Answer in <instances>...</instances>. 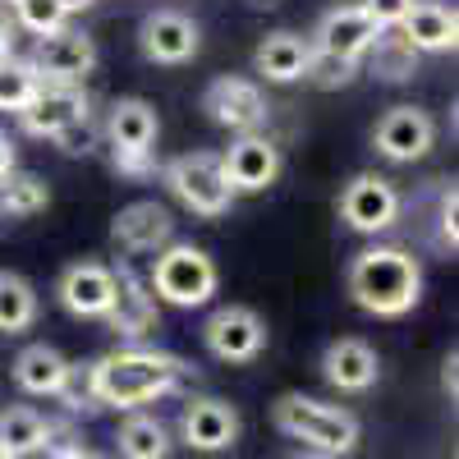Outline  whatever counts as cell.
I'll return each mask as SVG.
<instances>
[{"instance_id": "8fae6325", "label": "cell", "mask_w": 459, "mask_h": 459, "mask_svg": "<svg viewBox=\"0 0 459 459\" xmlns=\"http://www.w3.org/2000/svg\"><path fill=\"white\" fill-rule=\"evenodd\" d=\"M221 175L230 194H262L281 175V147L266 134H244L221 152Z\"/></svg>"}, {"instance_id": "4fadbf2b", "label": "cell", "mask_w": 459, "mask_h": 459, "mask_svg": "<svg viewBox=\"0 0 459 459\" xmlns=\"http://www.w3.org/2000/svg\"><path fill=\"white\" fill-rule=\"evenodd\" d=\"M437 143V125L423 106H391L372 129V147L386 161H418Z\"/></svg>"}, {"instance_id": "277c9868", "label": "cell", "mask_w": 459, "mask_h": 459, "mask_svg": "<svg viewBox=\"0 0 459 459\" xmlns=\"http://www.w3.org/2000/svg\"><path fill=\"white\" fill-rule=\"evenodd\" d=\"M216 262L212 253H203L198 244H170L152 257V276L147 290L157 303H170V308H203V303L216 294Z\"/></svg>"}, {"instance_id": "8d00e7d4", "label": "cell", "mask_w": 459, "mask_h": 459, "mask_svg": "<svg viewBox=\"0 0 459 459\" xmlns=\"http://www.w3.org/2000/svg\"><path fill=\"white\" fill-rule=\"evenodd\" d=\"M10 175H14V143L0 134V184H5Z\"/></svg>"}, {"instance_id": "52a82bcc", "label": "cell", "mask_w": 459, "mask_h": 459, "mask_svg": "<svg viewBox=\"0 0 459 459\" xmlns=\"http://www.w3.org/2000/svg\"><path fill=\"white\" fill-rule=\"evenodd\" d=\"M203 110L207 120L230 129V134H262V125L272 120V106H266L262 88L253 79H239V74H221V79L207 83L203 92Z\"/></svg>"}, {"instance_id": "836d02e7", "label": "cell", "mask_w": 459, "mask_h": 459, "mask_svg": "<svg viewBox=\"0 0 459 459\" xmlns=\"http://www.w3.org/2000/svg\"><path fill=\"white\" fill-rule=\"evenodd\" d=\"M455 207H459V188H455V184H446V188H441V216H437V239H441V248H446V253H455V248H459Z\"/></svg>"}, {"instance_id": "ee69618b", "label": "cell", "mask_w": 459, "mask_h": 459, "mask_svg": "<svg viewBox=\"0 0 459 459\" xmlns=\"http://www.w3.org/2000/svg\"><path fill=\"white\" fill-rule=\"evenodd\" d=\"M10 5H14V0H10Z\"/></svg>"}, {"instance_id": "30bf717a", "label": "cell", "mask_w": 459, "mask_h": 459, "mask_svg": "<svg viewBox=\"0 0 459 459\" xmlns=\"http://www.w3.org/2000/svg\"><path fill=\"white\" fill-rule=\"evenodd\" d=\"M335 207H340V221L359 230V235H381V230H391L400 221V194L381 175H354L340 188Z\"/></svg>"}, {"instance_id": "ab89813d", "label": "cell", "mask_w": 459, "mask_h": 459, "mask_svg": "<svg viewBox=\"0 0 459 459\" xmlns=\"http://www.w3.org/2000/svg\"><path fill=\"white\" fill-rule=\"evenodd\" d=\"M248 5H253V10H281L285 0H248Z\"/></svg>"}, {"instance_id": "44dd1931", "label": "cell", "mask_w": 459, "mask_h": 459, "mask_svg": "<svg viewBox=\"0 0 459 459\" xmlns=\"http://www.w3.org/2000/svg\"><path fill=\"white\" fill-rule=\"evenodd\" d=\"M83 115H92L83 88H42L32 97V106L19 115V125L32 138H60L69 125H79Z\"/></svg>"}, {"instance_id": "7a4b0ae2", "label": "cell", "mask_w": 459, "mask_h": 459, "mask_svg": "<svg viewBox=\"0 0 459 459\" xmlns=\"http://www.w3.org/2000/svg\"><path fill=\"white\" fill-rule=\"evenodd\" d=\"M350 299L372 317H404L423 299V266L404 248H363L350 262Z\"/></svg>"}, {"instance_id": "ac0fdd59", "label": "cell", "mask_w": 459, "mask_h": 459, "mask_svg": "<svg viewBox=\"0 0 459 459\" xmlns=\"http://www.w3.org/2000/svg\"><path fill=\"white\" fill-rule=\"evenodd\" d=\"M60 308L74 317H106L115 303V272L106 262H74L60 272Z\"/></svg>"}, {"instance_id": "3957f363", "label": "cell", "mask_w": 459, "mask_h": 459, "mask_svg": "<svg viewBox=\"0 0 459 459\" xmlns=\"http://www.w3.org/2000/svg\"><path fill=\"white\" fill-rule=\"evenodd\" d=\"M272 423L303 441V446H313L322 459H344V455H354L359 450V418L350 409H340V404H326V400H313V395H303V391H285L276 404H272Z\"/></svg>"}, {"instance_id": "e575fe53", "label": "cell", "mask_w": 459, "mask_h": 459, "mask_svg": "<svg viewBox=\"0 0 459 459\" xmlns=\"http://www.w3.org/2000/svg\"><path fill=\"white\" fill-rule=\"evenodd\" d=\"M413 0H363V14L377 23V28H400V19L409 14Z\"/></svg>"}, {"instance_id": "ba28073f", "label": "cell", "mask_w": 459, "mask_h": 459, "mask_svg": "<svg viewBox=\"0 0 459 459\" xmlns=\"http://www.w3.org/2000/svg\"><path fill=\"white\" fill-rule=\"evenodd\" d=\"M32 69H37V79H42V88H79L97 69V42L79 28H60V32L37 42Z\"/></svg>"}, {"instance_id": "1f68e13d", "label": "cell", "mask_w": 459, "mask_h": 459, "mask_svg": "<svg viewBox=\"0 0 459 459\" xmlns=\"http://www.w3.org/2000/svg\"><path fill=\"white\" fill-rule=\"evenodd\" d=\"M359 74V65H350V60H331V56H317L313 51V65H308V83H317V88H344Z\"/></svg>"}, {"instance_id": "7bdbcfd3", "label": "cell", "mask_w": 459, "mask_h": 459, "mask_svg": "<svg viewBox=\"0 0 459 459\" xmlns=\"http://www.w3.org/2000/svg\"><path fill=\"white\" fill-rule=\"evenodd\" d=\"M0 459H10V455H5V450H0Z\"/></svg>"}, {"instance_id": "5b68a950", "label": "cell", "mask_w": 459, "mask_h": 459, "mask_svg": "<svg viewBox=\"0 0 459 459\" xmlns=\"http://www.w3.org/2000/svg\"><path fill=\"white\" fill-rule=\"evenodd\" d=\"M161 120H157V106L143 101V97H120L110 101L106 115V143H110V166L143 179V175H157V161H152V147H157Z\"/></svg>"}, {"instance_id": "cb8c5ba5", "label": "cell", "mask_w": 459, "mask_h": 459, "mask_svg": "<svg viewBox=\"0 0 459 459\" xmlns=\"http://www.w3.org/2000/svg\"><path fill=\"white\" fill-rule=\"evenodd\" d=\"M363 60H368V69L377 74L381 83H409L413 74H418V60H423V56L404 42L400 28H381Z\"/></svg>"}, {"instance_id": "ffe728a7", "label": "cell", "mask_w": 459, "mask_h": 459, "mask_svg": "<svg viewBox=\"0 0 459 459\" xmlns=\"http://www.w3.org/2000/svg\"><path fill=\"white\" fill-rule=\"evenodd\" d=\"M400 37L418 56L455 51V42H459V14H455V5H446V0H413L409 14L400 19Z\"/></svg>"}, {"instance_id": "7402d4cb", "label": "cell", "mask_w": 459, "mask_h": 459, "mask_svg": "<svg viewBox=\"0 0 459 459\" xmlns=\"http://www.w3.org/2000/svg\"><path fill=\"white\" fill-rule=\"evenodd\" d=\"M308 65H313V42L299 32H266L253 51V69L266 83H299L308 79Z\"/></svg>"}, {"instance_id": "5bb4252c", "label": "cell", "mask_w": 459, "mask_h": 459, "mask_svg": "<svg viewBox=\"0 0 459 459\" xmlns=\"http://www.w3.org/2000/svg\"><path fill=\"white\" fill-rule=\"evenodd\" d=\"M179 441L198 455H221L239 441V409L216 395L188 400L179 413Z\"/></svg>"}, {"instance_id": "4316f807", "label": "cell", "mask_w": 459, "mask_h": 459, "mask_svg": "<svg viewBox=\"0 0 459 459\" xmlns=\"http://www.w3.org/2000/svg\"><path fill=\"white\" fill-rule=\"evenodd\" d=\"M37 322V290L19 272H0V335H23Z\"/></svg>"}, {"instance_id": "9c48e42d", "label": "cell", "mask_w": 459, "mask_h": 459, "mask_svg": "<svg viewBox=\"0 0 459 459\" xmlns=\"http://www.w3.org/2000/svg\"><path fill=\"white\" fill-rule=\"evenodd\" d=\"M207 354L221 363H253L266 350V322L248 308V303H225L203 326Z\"/></svg>"}, {"instance_id": "f35d334b", "label": "cell", "mask_w": 459, "mask_h": 459, "mask_svg": "<svg viewBox=\"0 0 459 459\" xmlns=\"http://www.w3.org/2000/svg\"><path fill=\"white\" fill-rule=\"evenodd\" d=\"M56 5L65 10V14H83V10H92L97 0H56Z\"/></svg>"}, {"instance_id": "484cf974", "label": "cell", "mask_w": 459, "mask_h": 459, "mask_svg": "<svg viewBox=\"0 0 459 459\" xmlns=\"http://www.w3.org/2000/svg\"><path fill=\"white\" fill-rule=\"evenodd\" d=\"M47 446V418L28 409V404H10L0 409V450L10 459H28V455H42Z\"/></svg>"}, {"instance_id": "7c38bea8", "label": "cell", "mask_w": 459, "mask_h": 459, "mask_svg": "<svg viewBox=\"0 0 459 459\" xmlns=\"http://www.w3.org/2000/svg\"><path fill=\"white\" fill-rule=\"evenodd\" d=\"M115 272V303H110V313H106V326L120 335V340H143L161 326V308H157V299H152L147 281L134 272L129 262L120 266H110Z\"/></svg>"}, {"instance_id": "4dcf8cb0", "label": "cell", "mask_w": 459, "mask_h": 459, "mask_svg": "<svg viewBox=\"0 0 459 459\" xmlns=\"http://www.w3.org/2000/svg\"><path fill=\"white\" fill-rule=\"evenodd\" d=\"M47 459H74V455H83V437L74 423H56V418H47Z\"/></svg>"}, {"instance_id": "60d3db41", "label": "cell", "mask_w": 459, "mask_h": 459, "mask_svg": "<svg viewBox=\"0 0 459 459\" xmlns=\"http://www.w3.org/2000/svg\"><path fill=\"white\" fill-rule=\"evenodd\" d=\"M74 459H106V455H92V450H83V455H74Z\"/></svg>"}, {"instance_id": "f546056e", "label": "cell", "mask_w": 459, "mask_h": 459, "mask_svg": "<svg viewBox=\"0 0 459 459\" xmlns=\"http://www.w3.org/2000/svg\"><path fill=\"white\" fill-rule=\"evenodd\" d=\"M14 14H19V28H28L37 42H42V37H51V32H60L65 19H69L56 0H14Z\"/></svg>"}, {"instance_id": "d6986e66", "label": "cell", "mask_w": 459, "mask_h": 459, "mask_svg": "<svg viewBox=\"0 0 459 459\" xmlns=\"http://www.w3.org/2000/svg\"><path fill=\"white\" fill-rule=\"evenodd\" d=\"M322 377L344 395H363V391L377 386V377H381L377 350L368 340H359V335H340V340L326 344V354H322Z\"/></svg>"}, {"instance_id": "6da1fadb", "label": "cell", "mask_w": 459, "mask_h": 459, "mask_svg": "<svg viewBox=\"0 0 459 459\" xmlns=\"http://www.w3.org/2000/svg\"><path fill=\"white\" fill-rule=\"evenodd\" d=\"M194 372L179 354L166 350H110L83 368V386L97 409H143L170 395Z\"/></svg>"}, {"instance_id": "f1b7e54d", "label": "cell", "mask_w": 459, "mask_h": 459, "mask_svg": "<svg viewBox=\"0 0 459 459\" xmlns=\"http://www.w3.org/2000/svg\"><path fill=\"white\" fill-rule=\"evenodd\" d=\"M37 92H42V79H37L32 60H19V56H5V60H0V110L23 115V110L32 106Z\"/></svg>"}, {"instance_id": "9a60e30c", "label": "cell", "mask_w": 459, "mask_h": 459, "mask_svg": "<svg viewBox=\"0 0 459 459\" xmlns=\"http://www.w3.org/2000/svg\"><path fill=\"white\" fill-rule=\"evenodd\" d=\"M138 47L152 65H184L198 56L203 32L184 10H152L138 28Z\"/></svg>"}, {"instance_id": "d6a6232c", "label": "cell", "mask_w": 459, "mask_h": 459, "mask_svg": "<svg viewBox=\"0 0 459 459\" xmlns=\"http://www.w3.org/2000/svg\"><path fill=\"white\" fill-rule=\"evenodd\" d=\"M97 138H101V129H97V120L92 115H83L79 125H69L60 138H51L60 152H69V157H88V152H97Z\"/></svg>"}, {"instance_id": "b9f144b4", "label": "cell", "mask_w": 459, "mask_h": 459, "mask_svg": "<svg viewBox=\"0 0 459 459\" xmlns=\"http://www.w3.org/2000/svg\"><path fill=\"white\" fill-rule=\"evenodd\" d=\"M299 459H322V455H299Z\"/></svg>"}, {"instance_id": "e0dca14e", "label": "cell", "mask_w": 459, "mask_h": 459, "mask_svg": "<svg viewBox=\"0 0 459 459\" xmlns=\"http://www.w3.org/2000/svg\"><path fill=\"white\" fill-rule=\"evenodd\" d=\"M170 235H175L170 212L161 203H152V198L120 207L115 221H110V244L120 253H161L170 244Z\"/></svg>"}, {"instance_id": "83f0119b", "label": "cell", "mask_w": 459, "mask_h": 459, "mask_svg": "<svg viewBox=\"0 0 459 459\" xmlns=\"http://www.w3.org/2000/svg\"><path fill=\"white\" fill-rule=\"evenodd\" d=\"M51 203V188L42 175H28V170H14L5 184H0V216H37V212H47Z\"/></svg>"}, {"instance_id": "2e32d148", "label": "cell", "mask_w": 459, "mask_h": 459, "mask_svg": "<svg viewBox=\"0 0 459 459\" xmlns=\"http://www.w3.org/2000/svg\"><path fill=\"white\" fill-rule=\"evenodd\" d=\"M377 23L363 14V5H335L322 14L317 32H313V51L317 56H331V60H350V65H363L368 47L377 42Z\"/></svg>"}, {"instance_id": "74e56055", "label": "cell", "mask_w": 459, "mask_h": 459, "mask_svg": "<svg viewBox=\"0 0 459 459\" xmlns=\"http://www.w3.org/2000/svg\"><path fill=\"white\" fill-rule=\"evenodd\" d=\"M5 56H14V23L0 14V60H5Z\"/></svg>"}, {"instance_id": "603a6c76", "label": "cell", "mask_w": 459, "mask_h": 459, "mask_svg": "<svg viewBox=\"0 0 459 459\" xmlns=\"http://www.w3.org/2000/svg\"><path fill=\"white\" fill-rule=\"evenodd\" d=\"M69 372H74V363L56 350V344H28V350H19V359H14V386L23 391V395H51V400H60V391L69 386Z\"/></svg>"}, {"instance_id": "8992f818", "label": "cell", "mask_w": 459, "mask_h": 459, "mask_svg": "<svg viewBox=\"0 0 459 459\" xmlns=\"http://www.w3.org/2000/svg\"><path fill=\"white\" fill-rule=\"evenodd\" d=\"M161 179H166L170 194L194 216H203V221L225 216L230 203H235V194H230V184L221 175V157H216V152H184V157L161 166Z\"/></svg>"}, {"instance_id": "d590c367", "label": "cell", "mask_w": 459, "mask_h": 459, "mask_svg": "<svg viewBox=\"0 0 459 459\" xmlns=\"http://www.w3.org/2000/svg\"><path fill=\"white\" fill-rule=\"evenodd\" d=\"M455 368H459V354L450 350L446 363H441V391H446V400H455Z\"/></svg>"}, {"instance_id": "d4e9b609", "label": "cell", "mask_w": 459, "mask_h": 459, "mask_svg": "<svg viewBox=\"0 0 459 459\" xmlns=\"http://www.w3.org/2000/svg\"><path fill=\"white\" fill-rule=\"evenodd\" d=\"M115 446H120L125 459H170V450H175L170 428L152 413H129L120 432H115Z\"/></svg>"}]
</instances>
